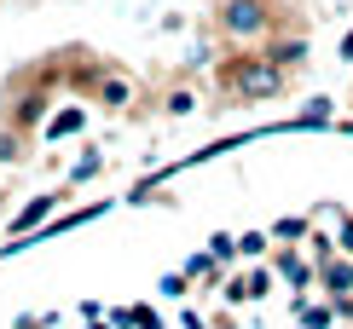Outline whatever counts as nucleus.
<instances>
[{
	"label": "nucleus",
	"instance_id": "obj_8",
	"mask_svg": "<svg viewBox=\"0 0 353 329\" xmlns=\"http://www.w3.org/2000/svg\"><path fill=\"white\" fill-rule=\"evenodd\" d=\"M99 93H105V104H128V81H122V76H110Z\"/></svg>",
	"mask_w": 353,
	"mask_h": 329
},
{
	"label": "nucleus",
	"instance_id": "obj_10",
	"mask_svg": "<svg viewBox=\"0 0 353 329\" xmlns=\"http://www.w3.org/2000/svg\"><path fill=\"white\" fill-rule=\"evenodd\" d=\"M168 110H174V116H191V110H197V98H191V93H185V87H180V93H174V98H168Z\"/></svg>",
	"mask_w": 353,
	"mask_h": 329
},
{
	"label": "nucleus",
	"instance_id": "obj_13",
	"mask_svg": "<svg viewBox=\"0 0 353 329\" xmlns=\"http://www.w3.org/2000/svg\"><path fill=\"white\" fill-rule=\"evenodd\" d=\"M18 156V133H0V162H12Z\"/></svg>",
	"mask_w": 353,
	"mask_h": 329
},
{
	"label": "nucleus",
	"instance_id": "obj_3",
	"mask_svg": "<svg viewBox=\"0 0 353 329\" xmlns=\"http://www.w3.org/2000/svg\"><path fill=\"white\" fill-rule=\"evenodd\" d=\"M52 208H58V197H52V191H47V197H29V202H23V214L12 220V231H29V226H41V220H47Z\"/></svg>",
	"mask_w": 353,
	"mask_h": 329
},
{
	"label": "nucleus",
	"instance_id": "obj_4",
	"mask_svg": "<svg viewBox=\"0 0 353 329\" xmlns=\"http://www.w3.org/2000/svg\"><path fill=\"white\" fill-rule=\"evenodd\" d=\"M81 127H87L81 110H58L52 122H47V139H64V133H81Z\"/></svg>",
	"mask_w": 353,
	"mask_h": 329
},
{
	"label": "nucleus",
	"instance_id": "obj_15",
	"mask_svg": "<svg viewBox=\"0 0 353 329\" xmlns=\"http://www.w3.org/2000/svg\"><path fill=\"white\" fill-rule=\"evenodd\" d=\"M342 58H347V64H353V29H347V41H342Z\"/></svg>",
	"mask_w": 353,
	"mask_h": 329
},
{
	"label": "nucleus",
	"instance_id": "obj_5",
	"mask_svg": "<svg viewBox=\"0 0 353 329\" xmlns=\"http://www.w3.org/2000/svg\"><path fill=\"white\" fill-rule=\"evenodd\" d=\"M325 289H330V301H342L353 289V266H325Z\"/></svg>",
	"mask_w": 353,
	"mask_h": 329
},
{
	"label": "nucleus",
	"instance_id": "obj_2",
	"mask_svg": "<svg viewBox=\"0 0 353 329\" xmlns=\"http://www.w3.org/2000/svg\"><path fill=\"white\" fill-rule=\"evenodd\" d=\"M226 29L232 35H261L267 29V6L261 0H226Z\"/></svg>",
	"mask_w": 353,
	"mask_h": 329
},
{
	"label": "nucleus",
	"instance_id": "obj_7",
	"mask_svg": "<svg viewBox=\"0 0 353 329\" xmlns=\"http://www.w3.org/2000/svg\"><path fill=\"white\" fill-rule=\"evenodd\" d=\"M214 272V248L209 254H191V260H185V277H209Z\"/></svg>",
	"mask_w": 353,
	"mask_h": 329
},
{
	"label": "nucleus",
	"instance_id": "obj_1",
	"mask_svg": "<svg viewBox=\"0 0 353 329\" xmlns=\"http://www.w3.org/2000/svg\"><path fill=\"white\" fill-rule=\"evenodd\" d=\"M278 58H243L238 70H232V87H238L243 98H267V93H278Z\"/></svg>",
	"mask_w": 353,
	"mask_h": 329
},
{
	"label": "nucleus",
	"instance_id": "obj_11",
	"mask_svg": "<svg viewBox=\"0 0 353 329\" xmlns=\"http://www.w3.org/2000/svg\"><path fill=\"white\" fill-rule=\"evenodd\" d=\"M278 272H284L290 283H307V266H301V260H290V254H284V260H278Z\"/></svg>",
	"mask_w": 353,
	"mask_h": 329
},
{
	"label": "nucleus",
	"instance_id": "obj_6",
	"mask_svg": "<svg viewBox=\"0 0 353 329\" xmlns=\"http://www.w3.org/2000/svg\"><path fill=\"white\" fill-rule=\"evenodd\" d=\"M272 58H278V64H301V58H307V41H284V47H272Z\"/></svg>",
	"mask_w": 353,
	"mask_h": 329
},
{
	"label": "nucleus",
	"instance_id": "obj_14",
	"mask_svg": "<svg viewBox=\"0 0 353 329\" xmlns=\"http://www.w3.org/2000/svg\"><path fill=\"white\" fill-rule=\"evenodd\" d=\"M342 248L353 254V220H342Z\"/></svg>",
	"mask_w": 353,
	"mask_h": 329
},
{
	"label": "nucleus",
	"instance_id": "obj_9",
	"mask_svg": "<svg viewBox=\"0 0 353 329\" xmlns=\"http://www.w3.org/2000/svg\"><path fill=\"white\" fill-rule=\"evenodd\" d=\"M209 248H214V260H232V254H238L243 243H238V237H214V243H209Z\"/></svg>",
	"mask_w": 353,
	"mask_h": 329
},
{
	"label": "nucleus",
	"instance_id": "obj_12",
	"mask_svg": "<svg viewBox=\"0 0 353 329\" xmlns=\"http://www.w3.org/2000/svg\"><path fill=\"white\" fill-rule=\"evenodd\" d=\"M93 173H99V151H93V156H81V162H76V173H70V179H93Z\"/></svg>",
	"mask_w": 353,
	"mask_h": 329
}]
</instances>
